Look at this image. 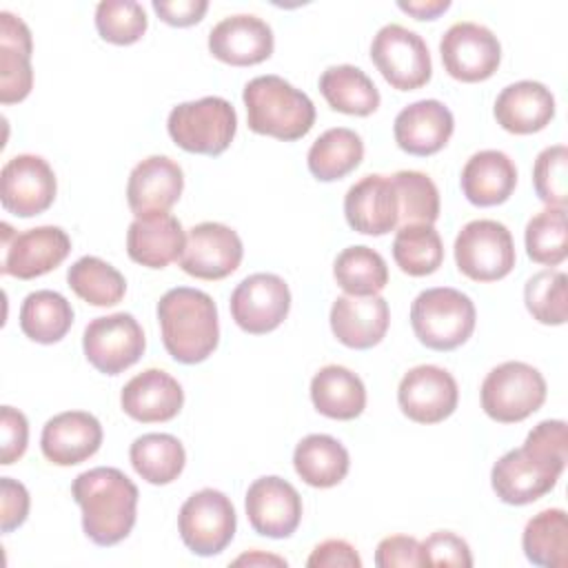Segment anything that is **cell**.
<instances>
[{"instance_id":"cell-16","label":"cell","mask_w":568,"mask_h":568,"mask_svg":"<svg viewBox=\"0 0 568 568\" xmlns=\"http://www.w3.org/2000/svg\"><path fill=\"white\" fill-rule=\"evenodd\" d=\"M244 255L237 231L222 222H200L189 229L180 268L197 280H224L237 271Z\"/></svg>"},{"instance_id":"cell-38","label":"cell","mask_w":568,"mask_h":568,"mask_svg":"<svg viewBox=\"0 0 568 568\" xmlns=\"http://www.w3.org/2000/svg\"><path fill=\"white\" fill-rule=\"evenodd\" d=\"M67 282L71 291L91 306H115L126 293L124 275L95 255L75 260L67 271Z\"/></svg>"},{"instance_id":"cell-8","label":"cell","mask_w":568,"mask_h":568,"mask_svg":"<svg viewBox=\"0 0 568 568\" xmlns=\"http://www.w3.org/2000/svg\"><path fill=\"white\" fill-rule=\"evenodd\" d=\"M459 273L475 282L506 277L517 260L510 231L497 220H473L462 226L453 244Z\"/></svg>"},{"instance_id":"cell-35","label":"cell","mask_w":568,"mask_h":568,"mask_svg":"<svg viewBox=\"0 0 568 568\" xmlns=\"http://www.w3.org/2000/svg\"><path fill=\"white\" fill-rule=\"evenodd\" d=\"M73 324V308L69 300L51 288L29 293L20 306V328L38 344L60 342Z\"/></svg>"},{"instance_id":"cell-14","label":"cell","mask_w":568,"mask_h":568,"mask_svg":"<svg viewBox=\"0 0 568 568\" xmlns=\"http://www.w3.org/2000/svg\"><path fill=\"white\" fill-rule=\"evenodd\" d=\"M231 315L251 335L275 331L291 311L288 284L275 273H253L231 293Z\"/></svg>"},{"instance_id":"cell-11","label":"cell","mask_w":568,"mask_h":568,"mask_svg":"<svg viewBox=\"0 0 568 568\" xmlns=\"http://www.w3.org/2000/svg\"><path fill=\"white\" fill-rule=\"evenodd\" d=\"M82 348L95 371L120 375L144 355L146 339L140 322L131 313H111L87 324Z\"/></svg>"},{"instance_id":"cell-51","label":"cell","mask_w":568,"mask_h":568,"mask_svg":"<svg viewBox=\"0 0 568 568\" xmlns=\"http://www.w3.org/2000/svg\"><path fill=\"white\" fill-rule=\"evenodd\" d=\"M397 7L417 20H435L450 7V0H399Z\"/></svg>"},{"instance_id":"cell-15","label":"cell","mask_w":568,"mask_h":568,"mask_svg":"<svg viewBox=\"0 0 568 568\" xmlns=\"http://www.w3.org/2000/svg\"><path fill=\"white\" fill-rule=\"evenodd\" d=\"M58 182L51 164L33 153H20L0 171V200L4 211L18 217L44 213L55 200Z\"/></svg>"},{"instance_id":"cell-34","label":"cell","mask_w":568,"mask_h":568,"mask_svg":"<svg viewBox=\"0 0 568 568\" xmlns=\"http://www.w3.org/2000/svg\"><path fill=\"white\" fill-rule=\"evenodd\" d=\"M364 158V142L359 133L346 126L324 131L308 149L306 164L320 182H335L359 166Z\"/></svg>"},{"instance_id":"cell-46","label":"cell","mask_w":568,"mask_h":568,"mask_svg":"<svg viewBox=\"0 0 568 568\" xmlns=\"http://www.w3.org/2000/svg\"><path fill=\"white\" fill-rule=\"evenodd\" d=\"M0 430H2V453H0V464L11 466L18 462L29 442V422L24 413H20L13 406H2L0 408Z\"/></svg>"},{"instance_id":"cell-45","label":"cell","mask_w":568,"mask_h":568,"mask_svg":"<svg viewBox=\"0 0 568 568\" xmlns=\"http://www.w3.org/2000/svg\"><path fill=\"white\" fill-rule=\"evenodd\" d=\"M422 557L424 566H473V555L466 539L450 530H435L433 535H428L422 541Z\"/></svg>"},{"instance_id":"cell-3","label":"cell","mask_w":568,"mask_h":568,"mask_svg":"<svg viewBox=\"0 0 568 568\" xmlns=\"http://www.w3.org/2000/svg\"><path fill=\"white\" fill-rule=\"evenodd\" d=\"M158 322L166 353L180 364H200L217 348V306L200 288H169L158 302Z\"/></svg>"},{"instance_id":"cell-47","label":"cell","mask_w":568,"mask_h":568,"mask_svg":"<svg viewBox=\"0 0 568 568\" xmlns=\"http://www.w3.org/2000/svg\"><path fill=\"white\" fill-rule=\"evenodd\" d=\"M375 566L377 568H395V566H424L422 541L408 535H390L384 537L375 548Z\"/></svg>"},{"instance_id":"cell-22","label":"cell","mask_w":568,"mask_h":568,"mask_svg":"<svg viewBox=\"0 0 568 568\" xmlns=\"http://www.w3.org/2000/svg\"><path fill=\"white\" fill-rule=\"evenodd\" d=\"M455 131L450 109L439 100H417L404 106L393 122V135L402 151L417 158H428L442 151Z\"/></svg>"},{"instance_id":"cell-12","label":"cell","mask_w":568,"mask_h":568,"mask_svg":"<svg viewBox=\"0 0 568 568\" xmlns=\"http://www.w3.org/2000/svg\"><path fill=\"white\" fill-rule=\"evenodd\" d=\"M2 275H11L18 280L40 277L55 266H60L69 251L71 237L64 229L44 224L36 229H27L22 233H13V229L2 222Z\"/></svg>"},{"instance_id":"cell-27","label":"cell","mask_w":568,"mask_h":568,"mask_svg":"<svg viewBox=\"0 0 568 568\" xmlns=\"http://www.w3.org/2000/svg\"><path fill=\"white\" fill-rule=\"evenodd\" d=\"M186 244L182 222L171 213L138 215L126 231V253L146 268H164L180 260Z\"/></svg>"},{"instance_id":"cell-10","label":"cell","mask_w":568,"mask_h":568,"mask_svg":"<svg viewBox=\"0 0 568 568\" xmlns=\"http://www.w3.org/2000/svg\"><path fill=\"white\" fill-rule=\"evenodd\" d=\"M371 60L397 91L424 87L433 75L428 47L419 33L397 22L384 24L371 42Z\"/></svg>"},{"instance_id":"cell-39","label":"cell","mask_w":568,"mask_h":568,"mask_svg":"<svg viewBox=\"0 0 568 568\" xmlns=\"http://www.w3.org/2000/svg\"><path fill=\"white\" fill-rule=\"evenodd\" d=\"M393 260L410 277L435 273L444 262V244L433 224L399 226L393 240Z\"/></svg>"},{"instance_id":"cell-50","label":"cell","mask_w":568,"mask_h":568,"mask_svg":"<svg viewBox=\"0 0 568 568\" xmlns=\"http://www.w3.org/2000/svg\"><path fill=\"white\" fill-rule=\"evenodd\" d=\"M153 11L171 27H191L200 22L209 9L206 0H153Z\"/></svg>"},{"instance_id":"cell-25","label":"cell","mask_w":568,"mask_h":568,"mask_svg":"<svg viewBox=\"0 0 568 568\" xmlns=\"http://www.w3.org/2000/svg\"><path fill=\"white\" fill-rule=\"evenodd\" d=\"M122 410L142 424L173 419L184 406L180 382L162 368H146L131 377L120 393Z\"/></svg>"},{"instance_id":"cell-37","label":"cell","mask_w":568,"mask_h":568,"mask_svg":"<svg viewBox=\"0 0 568 568\" xmlns=\"http://www.w3.org/2000/svg\"><path fill=\"white\" fill-rule=\"evenodd\" d=\"M333 277L346 295H379L388 284V266L375 248L355 244L335 257Z\"/></svg>"},{"instance_id":"cell-1","label":"cell","mask_w":568,"mask_h":568,"mask_svg":"<svg viewBox=\"0 0 568 568\" xmlns=\"http://www.w3.org/2000/svg\"><path fill=\"white\" fill-rule=\"evenodd\" d=\"M568 462V426L564 419L539 422L519 448L504 453L493 470L495 495L510 506H526L550 493Z\"/></svg>"},{"instance_id":"cell-21","label":"cell","mask_w":568,"mask_h":568,"mask_svg":"<svg viewBox=\"0 0 568 568\" xmlns=\"http://www.w3.org/2000/svg\"><path fill=\"white\" fill-rule=\"evenodd\" d=\"M102 424L87 410H64L47 419L40 435L42 455L55 466H75L100 450Z\"/></svg>"},{"instance_id":"cell-18","label":"cell","mask_w":568,"mask_h":568,"mask_svg":"<svg viewBox=\"0 0 568 568\" xmlns=\"http://www.w3.org/2000/svg\"><path fill=\"white\" fill-rule=\"evenodd\" d=\"M244 508L251 528L271 539L291 537L302 521V497L297 488L277 475L255 479L246 490Z\"/></svg>"},{"instance_id":"cell-6","label":"cell","mask_w":568,"mask_h":568,"mask_svg":"<svg viewBox=\"0 0 568 568\" xmlns=\"http://www.w3.org/2000/svg\"><path fill=\"white\" fill-rule=\"evenodd\" d=\"M166 129L180 149L215 158L231 146L237 131V113L229 100L206 95L173 106Z\"/></svg>"},{"instance_id":"cell-33","label":"cell","mask_w":568,"mask_h":568,"mask_svg":"<svg viewBox=\"0 0 568 568\" xmlns=\"http://www.w3.org/2000/svg\"><path fill=\"white\" fill-rule=\"evenodd\" d=\"M129 459L133 470L144 481L153 486H166L182 475L186 464V450L175 435L146 433L131 444Z\"/></svg>"},{"instance_id":"cell-52","label":"cell","mask_w":568,"mask_h":568,"mask_svg":"<svg viewBox=\"0 0 568 568\" xmlns=\"http://www.w3.org/2000/svg\"><path fill=\"white\" fill-rule=\"evenodd\" d=\"M286 566V559L284 557H277V555H264L260 550H251V552H244L240 555L237 559H233V566Z\"/></svg>"},{"instance_id":"cell-30","label":"cell","mask_w":568,"mask_h":568,"mask_svg":"<svg viewBox=\"0 0 568 568\" xmlns=\"http://www.w3.org/2000/svg\"><path fill=\"white\" fill-rule=\"evenodd\" d=\"M311 402L324 417L348 422L364 413L366 388L359 375L351 368L328 364L311 379Z\"/></svg>"},{"instance_id":"cell-48","label":"cell","mask_w":568,"mask_h":568,"mask_svg":"<svg viewBox=\"0 0 568 568\" xmlns=\"http://www.w3.org/2000/svg\"><path fill=\"white\" fill-rule=\"evenodd\" d=\"M0 530L2 532H11L18 526H22L27 521L29 515V490L24 488V484L11 479V477H0Z\"/></svg>"},{"instance_id":"cell-4","label":"cell","mask_w":568,"mask_h":568,"mask_svg":"<svg viewBox=\"0 0 568 568\" xmlns=\"http://www.w3.org/2000/svg\"><path fill=\"white\" fill-rule=\"evenodd\" d=\"M242 100L253 133L293 142L304 138L315 124L313 100L280 75H257L248 80Z\"/></svg>"},{"instance_id":"cell-9","label":"cell","mask_w":568,"mask_h":568,"mask_svg":"<svg viewBox=\"0 0 568 568\" xmlns=\"http://www.w3.org/2000/svg\"><path fill=\"white\" fill-rule=\"evenodd\" d=\"M237 517L233 501L215 488H202L186 497L178 515L184 546L200 557L220 555L235 535Z\"/></svg>"},{"instance_id":"cell-7","label":"cell","mask_w":568,"mask_h":568,"mask_svg":"<svg viewBox=\"0 0 568 568\" xmlns=\"http://www.w3.org/2000/svg\"><path fill=\"white\" fill-rule=\"evenodd\" d=\"M546 393L544 375L517 359L490 368L479 388L484 413L499 424L524 422L541 408Z\"/></svg>"},{"instance_id":"cell-20","label":"cell","mask_w":568,"mask_h":568,"mask_svg":"<svg viewBox=\"0 0 568 568\" xmlns=\"http://www.w3.org/2000/svg\"><path fill=\"white\" fill-rule=\"evenodd\" d=\"M273 47V29L253 13L226 16L209 31V51L213 58L233 67L260 64L271 58Z\"/></svg>"},{"instance_id":"cell-13","label":"cell","mask_w":568,"mask_h":568,"mask_svg":"<svg viewBox=\"0 0 568 568\" xmlns=\"http://www.w3.org/2000/svg\"><path fill=\"white\" fill-rule=\"evenodd\" d=\"M439 55L446 73L459 82L488 80L501 62L497 36L479 22H455L439 40Z\"/></svg>"},{"instance_id":"cell-5","label":"cell","mask_w":568,"mask_h":568,"mask_svg":"<svg viewBox=\"0 0 568 568\" xmlns=\"http://www.w3.org/2000/svg\"><path fill=\"white\" fill-rule=\"evenodd\" d=\"M477 311L473 300L450 286L422 291L410 304L415 337L433 351H455L475 331Z\"/></svg>"},{"instance_id":"cell-40","label":"cell","mask_w":568,"mask_h":568,"mask_svg":"<svg viewBox=\"0 0 568 568\" xmlns=\"http://www.w3.org/2000/svg\"><path fill=\"white\" fill-rule=\"evenodd\" d=\"M526 253L532 262L544 266H557L568 257V231L566 209L548 206L532 215L524 231Z\"/></svg>"},{"instance_id":"cell-2","label":"cell","mask_w":568,"mask_h":568,"mask_svg":"<svg viewBox=\"0 0 568 568\" xmlns=\"http://www.w3.org/2000/svg\"><path fill=\"white\" fill-rule=\"evenodd\" d=\"M71 495L82 510V530L95 546H115L129 537L138 517V486L113 466L80 473Z\"/></svg>"},{"instance_id":"cell-41","label":"cell","mask_w":568,"mask_h":568,"mask_svg":"<svg viewBox=\"0 0 568 568\" xmlns=\"http://www.w3.org/2000/svg\"><path fill=\"white\" fill-rule=\"evenodd\" d=\"M528 313L548 326H561L568 320V277L561 271H539L524 286Z\"/></svg>"},{"instance_id":"cell-43","label":"cell","mask_w":568,"mask_h":568,"mask_svg":"<svg viewBox=\"0 0 568 568\" xmlns=\"http://www.w3.org/2000/svg\"><path fill=\"white\" fill-rule=\"evenodd\" d=\"M149 27L146 11L135 0H102L95 7V29L111 44H133Z\"/></svg>"},{"instance_id":"cell-28","label":"cell","mask_w":568,"mask_h":568,"mask_svg":"<svg viewBox=\"0 0 568 568\" xmlns=\"http://www.w3.org/2000/svg\"><path fill=\"white\" fill-rule=\"evenodd\" d=\"M33 40L27 22L11 13L0 11V102H22L33 87L31 69Z\"/></svg>"},{"instance_id":"cell-44","label":"cell","mask_w":568,"mask_h":568,"mask_svg":"<svg viewBox=\"0 0 568 568\" xmlns=\"http://www.w3.org/2000/svg\"><path fill=\"white\" fill-rule=\"evenodd\" d=\"M532 184L537 197L548 206L568 204V149L566 144H552L539 151L532 166Z\"/></svg>"},{"instance_id":"cell-36","label":"cell","mask_w":568,"mask_h":568,"mask_svg":"<svg viewBox=\"0 0 568 568\" xmlns=\"http://www.w3.org/2000/svg\"><path fill=\"white\" fill-rule=\"evenodd\" d=\"M521 548L530 564L541 568L568 566V519L561 508H546L524 526Z\"/></svg>"},{"instance_id":"cell-49","label":"cell","mask_w":568,"mask_h":568,"mask_svg":"<svg viewBox=\"0 0 568 568\" xmlns=\"http://www.w3.org/2000/svg\"><path fill=\"white\" fill-rule=\"evenodd\" d=\"M308 568H362V557L346 539H324L306 559Z\"/></svg>"},{"instance_id":"cell-32","label":"cell","mask_w":568,"mask_h":568,"mask_svg":"<svg viewBox=\"0 0 568 568\" xmlns=\"http://www.w3.org/2000/svg\"><path fill=\"white\" fill-rule=\"evenodd\" d=\"M320 93L333 111L346 115H371L379 106L375 82L355 64H335L320 75Z\"/></svg>"},{"instance_id":"cell-17","label":"cell","mask_w":568,"mask_h":568,"mask_svg":"<svg viewBox=\"0 0 568 568\" xmlns=\"http://www.w3.org/2000/svg\"><path fill=\"white\" fill-rule=\"evenodd\" d=\"M459 402L455 377L435 364H419L404 373L397 386L402 413L417 424H439L450 417Z\"/></svg>"},{"instance_id":"cell-42","label":"cell","mask_w":568,"mask_h":568,"mask_svg":"<svg viewBox=\"0 0 568 568\" xmlns=\"http://www.w3.org/2000/svg\"><path fill=\"white\" fill-rule=\"evenodd\" d=\"M399 197V226L435 224L439 217V191L422 171H397L390 175Z\"/></svg>"},{"instance_id":"cell-31","label":"cell","mask_w":568,"mask_h":568,"mask_svg":"<svg viewBox=\"0 0 568 568\" xmlns=\"http://www.w3.org/2000/svg\"><path fill=\"white\" fill-rule=\"evenodd\" d=\"M293 466L304 484L313 488H333L348 475L351 457L339 439L313 433L297 442Z\"/></svg>"},{"instance_id":"cell-24","label":"cell","mask_w":568,"mask_h":568,"mask_svg":"<svg viewBox=\"0 0 568 568\" xmlns=\"http://www.w3.org/2000/svg\"><path fill=\"white\" fill-rule=\"evenodd\" d=\"M331 331L348 348L377 346L390 324V308L382 295H339L331 306Z\"/></svg>"},{"instance_id":"cell-19","label":"cell","mask_w":568,"mask_h":568,"mask_svg":"<svg viewBox=\"0 0 568 568\" xmlns=\"http://www.w3.org/2000/svg\"><path fill=\"white\" fill-rule=\"evenodd\" d=\"M344 215L362 235H386L399 226V197L390 175L371 173L357 180L344 195Z\"/></svg>"},{"instance_id":"cell-29","label":"cell","mask_w":568,"mask_h":568,"mask_svg":"<svg viewBox=\"0 0 568 568\" xmlns=\"http://www.w3.org/2000/svg\"><path fill=\"white\" fill-rule=\"evenodd\" d=\"M459 186L466 200L475 206L504 204L517 186V166L504 151H477L466 160Z\"/></svg>"},{"instance_id":"cell-23","label":"cell","mask_w":568,"mask_h":568,"mask_svg":"<svg viewBox=\"0 0 568 568\" xmlns=\"http://www.w3.org/2000/svg\"><path fill=\"white\" fill-rule=\"evenodd\" d=\"M184 189V173L169 155H149L138 162L126 182V202L133 215L169 213Z\"/></svg>"},{"instance_id":"cell-26","label":"cell","mask_w":568,"mask_h":568,"mask_svg":"<svg viewBox=\"0 0 568 568\" xmlns=\"http://www.w3.org/2000/svg\"><path fill=\"white\" fill-rule=\"evenodd\" d=\"M497 124L515 135H530L555 118V95L537 80H519L504 87L495 100Z\"/></svg>"}]
</instances>
